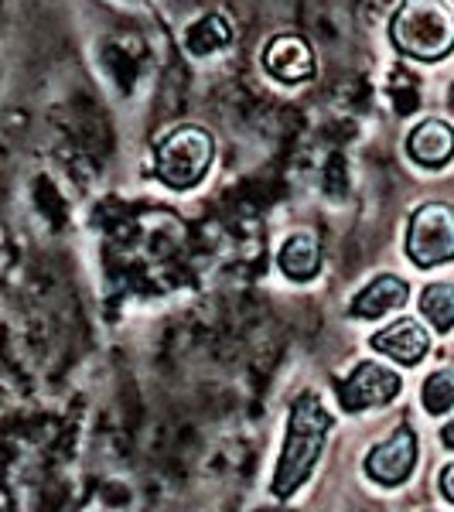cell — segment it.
Wrapping results in <instances>:
<instances>
[{
	"instance_id": "cell-1",
	"label": "cell",
	"mask_w": 454,
	"mask_h": 512,
	"mask_svg": "<svg viewBox=\"0 0 454 512\" xmlns=\"http://www.w3.org/2000/svg\"><path fill=\"white\" fill-rule=\"evenodd\" d=\"M332 431V414L321 407L315 390H304L291 407V424H287V444L274 472V499H291V495L308 482L311 468L321 458L325 437Z\"/></svg>"
},
{
	"instance_id": "cell-2",
	"label": "cell",
	"mask_w": 454,
	"mask_h": 512,
	"mask_svg": "<svg viewBox=\"0 0 454 512\" xmlns=\"http://www.w3.org/2000/svg\"><path fill=\"white\" fill-rule=\"evenodd\" d=\"M393 41L417 62H437L454 48V14L444 0H403L393 18Z\"/></svg>"
},
{
	"instance_id": "cell-3",
	"label": "cell",
	"mask_w": 454,
	"mask_h": 512,
	"mask_svg": "<svg viewBox=\"0 0 454 512\" xmlns=\"http://www.w3.org/2000/svg\"><path fill=\"white\" fill-rule=\"evenodd\" d=\"M212 158H216V140L202 127H178L158 144V178L168 188H192L205 178Z\"/></svg>"
},
{
	"instance_id": "cell-4",
	"label": "cell",
	"mask_w": 454,
	"mask_h": 512,
	"mask_svg": "<svg viewBox=\"0 0 454 512\" xmlns=\"http://www.w3.org/2000/svg\"><path fill=\"white\" fill-rule=\"evenodd\" d=\"M407 256L420 270L454 260V209L444 202H427L410 216Z\"/></svg>"
},
{
	"instance_id": "cell-5",
	"label": "cell",
	"mask_w": 454,
	"mask_h": 512,
	"mask_svg": "<svg viewBox=\"0 0 454 512\" xmlns=\"http://www.w3.org/2000/svg\"><path fill=\"white\" fill-rule=\"evenodd\" d=\"M400 390H403V379L396 376L390 366L362 359L359 366L352 369V376L338 383V403H342V410H349V414H362V410H369V407L390 403Z\"/></svg>"
},
{
	"instance_id": "cell-6",
	"label": "cell",
	"mask_w": 454,
	"mask_h": 512,
	"mask_svg": "<svg viewBox=\"0 0 454 512\" xmlns=\"http://www.w3.org/2000/svg\"><path fill=\"white\" fill-rule=\"evenodd\" d=\"M414 465H417V434L410 424H400L383 444H376V448L366 454V472L379 485L407 482Z\"/></svg>"
},
{
	"instance_id": "cell-7",
	"label": "cell",
	"mask_w": 454,
	"mask_h": 512,
	"mask_svg": "<svg viewBox=\"0 0 454 512\" xmlns=\"http://www.w3.org/2000/svg\"><path fill=\"white\" fill-rule=\"evenodd\" d=\"M263 65L274 79L294 86L315 76V52L301 35H280L263 48Z\"/></svg>"
},
{
	"instance_id": "cell-8",
	"label": "cell",
	"mask_w": 454,
	"mask_h": 512,
	"mask_svg": "<svg viewBox=\"0 0 454 512\" xmlns=\"http://www.w3.org/2000/svg\"><path fill=\"white\" fill-rule=\"evenodd\" d=\"M373 349L390 355V359L400 362V366H417V362L427 355V349H431V335L424 332L420 321L400 318V321H393L390 328H383V332L373 335Z\"/></svg>"
},
{
	"instance_id": "cell-9",
	"label": "cell",
	"mask_w": 454,
	"mask_h": 512,
	"mask_svg": "<svg viewBox=\"0 0 454 512\" xmlns=\"http://www.w3.org/2000/svg\"><path fill=\"white\" fill-rule=\"evenodd\" d=\"M410 301V284L396 274L373 277L366 284V291H359L352 297V315L356 318H383L390 311H400Z\"/></svg>"
},
{
	"instance_id": "cell-10",
	"label": "cell",
	"mask_w": 454,
	"mask_h": 512,
	"mask_svg": "<svg viewBox=\"0 0 454 512\" xmlns=\"http://www.w3.org/2000/svg\"><path fill=\"white\" fill-rule=\"evenodd\" d=\"M407 151L410 158L417 164H424V168H441V164H448L454 158V130L451 123L444 120H424L414 127V134L407 140Z\"/></svg>"
},
{
	"instance_id": "cell-11",
	"label": "cell",
	"mask_w": 454,
	"mask_h": 512,
	"mask_svg": "<svg viewBox=\"0 0 454 512\" xmlns=\"http://www.w3.org/2000/svg\"><path fill=\"white\" fill-rule=\"evenodd\" d=\"M280 270L291 280H311L321 270V246L315 236L297 233L284 243V250L277 256Z\"/></svg>"
},
{
	"instance_id": "cell-12",
	"label": "cell",
	"mask_w": 454,
	"mask_h": 512,
	"mask_svg": "<svg viewBox=\"0 0 454 512\" xmlns=\"http://www.w3.org/2000/svg\"><path fill=\"white\" fill-rule=\"evenodd\" d=\"M420 311L431 321L437 332H451L454 328V284H431L420 297Z\"/></svg>"
},
{
	"instance_id": "cell-13",
	"label": "cell",
	"mask_w": 454,
	"mask_h": 512,
	"mask_svg": "<svg viewBox=\"0 0 454 512\" xmlns=\"http://www.w3.org/2000/svg\"><path fill=\"white\" fill-rule=\"evenodd\" d=\"M420 396H424L427 414H434V417L448 414L454 407V369H437V373L427 376L424 393Z\"/></svg>"
},
{
	"instance_id": "cell-14",
	"label": "cell",
	"mask_w": 454,
	"mask_h": 512,
	"mask_svg": "<svg viewBox=\"0 0 454 512\" xmlns=\"http://www.w3.org/2000/svg\"><path fill=\"white\" fill-rule=\"evenodd\" d=\"M229 41V24L216 18V14H209L205 21H198L192 31H188V52L195 55H209L222 48Z\"/></svg>"
},
{
	"instance_id": "cell-15",
	"label": "cell",
	"mask_w": 454,
	"mask_h": 512,
	"mask_svg": "<svg viewBox=\"0 0 454 512\" xmlns=\"http://www.w3.org/2000/svg\"><path fill=\"white\" fill-rule=\"evenodd\" d=\"M441 492H444V499L454 502V465H448L441 472Z\"/></svg>"
},
{
	"instance_id": "cell-16",
	"label": "cell",
	"mask_w": 454,
	"mask_h": 512,
	"mask_svg": "<svg viewBox=\"0 0 454 512\" xmlns=\"http://www.w3.org/2000/svg\"><path fill=\"white\" fill-rule=\"evenodd\" d=\"M441 441H444V448H451V451H454V420H451V424H444V427H441Z\"/></svg>"
},
{
	"instance_id": "cell-17",
	"label": "cell",
	"mask_w": 454,
	"mask_h": 512,
	"mask_svg": "<svg viewBox=\"0 0 454 512\" xmlns=\"http://www.w3.org/2000/svg\"><path fill=\"white\" fill-rule=\"evenodd\" d=\"M448 106H451V113H454V86H451V93H448Z\"/></svg>"
}]
</instances>
